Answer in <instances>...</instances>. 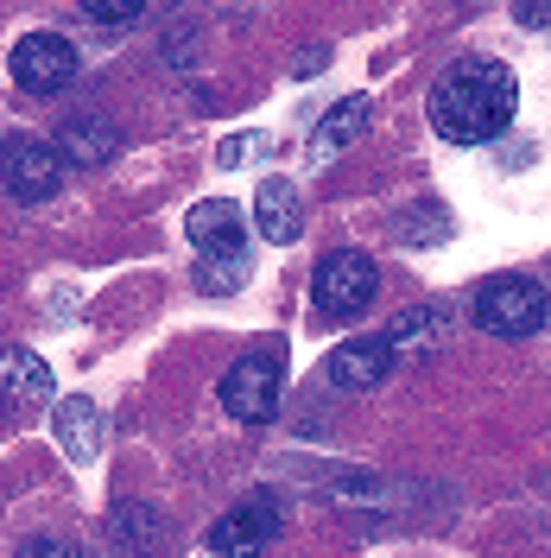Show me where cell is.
Listing matches in <instances>:
<instances>
[{"label": "cell", "mask_w": 551, "mask_h": 558, "mask_svg": "<svg viewBox=\"0 0 551 558\" xmlns=\"http://www.w3.org/2000/svg\"><path fill=\"white\" fill-rule=\"evenodd\" d=\"M514 114H519V76L501 58H456L425 96V121L450 146L501 140L514 128Z\"/></svg>", "instance_id": "obj_1"}, {"label": "cell", "mask_w": 551, "mask_h": 558, "mask_svg": "<svg viewBox=\"0 0 551 558\" xmlns=\"http://www.w3.org/2000/svg\"><path fill=\"white\" fill-rule=\"evenodd\" d=\"M191 247H197V267H204V292H235L247 279V216L235 197H204L191 209Z\"/></svg>", "instance_id": "obj_2"}, {"label": "cell", "mask_w": 551, "mask_h": 558, "mask_svg": "<svg viewBox=\"0 0 551 558\" xmlns=\"http://www.w3.org/2000/svg\"><path fill=\"white\" fill-rule=\"evenodd\" d=\"M375 292H380V274L362 247H330L317 260V274H310V305H317V317H330V324L362 317L375 305Z\"/></svg>", "instance_id": "obj_3"}, {"label": "cell", "mask_w": 551, "mask_h": 558, "mask_svg": "<svg viewBox=\"0 0 551 558\" xmlns=\"http://www.w3.org/2000/svg\"><path fill=\"white\" fill-rule=\"evenodd\" d=\"M546 317H551L546 286H539V279H526V274H501V279H488L482 292H476V324L494 330V337H507V343L532 337Z\"/></svg>", "instance_id": "obj_4"}, {"label": "cell", "mask_w": 551, "mask_h": 558, "mask_svg": "<svg viewBox=\"0 0 551 558\" xmlns=\"http://www.w3.org/2000/svg\"><path fill=\"white\" fill-rule=\"evenodd\" d=\"M222 413L242 418V425H267L279 413V355L273 349H254V355H242L222 375Z\"/></svg>", "instance_id": "obj_5"}, {"label": "cell", "mask_w": 551, "mask_h": 558, "mask_svg": "<svg viewBox=\"0 0 551 558\" xmlns=\"http://www.w3.org/2000/svg\"><path fill=\"white\" fill-rule=\"evenodd\" d=\"M7 70H13V83L26 96H58V89H70V76H76V45L64 33H26L13 45Z\"/></svg>", "instance_id": "obj_6"}, {"label": "cell", "mask_w": 551, "mask_h": 558, "mask_svg": "<svg viewBox=\"0 0 551 558\" xmlns=\"http://www.w3.org/2000/svg\"><path fill=\"white\" fill-rule=\"evenodd\" d=\"M0 184L20 197V204H45V197H58V184H64V153L58 146H45V140H7L0 146Z\"/></svg>", "instance_id": "obj_7"}, {"label": "cell", "mask_w": 551, "mask_h": 558, "mask_svg": "<svg viewBox=\"0 0 551 558\" xmlns=\"http://www.w3.org/2000/svg\"><path fill=\"white\" fill-rule=\"evenodd\" d=\"M273 533H279L273 495H247L242 508H229L222 521L209 526V553L216 558H267Z\"/></svg>", "instance_id": "obj_8"}, {"label": "cell", "mask_w": 551, "mask_h": 558, "mask_svg": "<svg viewBox=\"0 0 551 558\" xmlns=\"http://www.w3.org/2000/svg\"><path fill=\"white\" fill-rule=\"evenodd\" d=\"M450 343V312L444 305H413V312H400L387 324V349L400 355V362H425V355H438Z\"/></svg>", "instance_id": "obj_9"}, {"label": "cell", "mask_w": 551, "mask_h": 558, "mask_svg": "<svg viewBox=\"0 0 551 558\" xmlns=\"http://www.w3.org/2000/svg\"><path fill=\"white\" fill-rule=\"evenodd\" d=\"M387 368H393V349H387V337H362V343H343L336 355H330V381L348 387V393H368V387L387 381Z\"/></svg>", "instance_id": "obj_10"}, {"label": "cell", "mask_w": 551, "mask_h": 558, "mask_svg": "<svg viewBox=\"0 0 551 558\" xmlns=\"http://www.w3.org/2000/svg\"><path fill=\"white\" fill-rule=\"evenodd\" d=\"M298 222H305L298 184L292 178H260V191H254V229L267 242H298Z\"/></svg>", "instance_id": "obj_11"}, {"label": "cell", "mask_w": 551, "mask_h": 558, "mask_svg": "<svg viewBox=\"0 0 551 558\" xmlns=\"http://www.w3.org/2000/svg\"><path fill=\"white\" fill-rule=\"evenodd\" d=\"M45 393H51V368H45L38 355H26V349H13V355L0 362V407L20 413V407H38Z\"/></svg>", "instance_id": "obj_12"}, {"label": "cell", "mask_w": 551, "mask_h": 558, "mask_svg": "<svg viewBox=\"0 0 551 558\" xmlns=\"http://www.w3.org/2000/svg\"><path fill=\"white\" fill-rule=\"evenodd\" d=\"M58 445L76 463H89V457L102 451V413H96V400H64L58 407Z\"/></svg>", "instance_id": "obj_13"}, {"label": "cell", "mask_w": 551, "mask_h": 558, "mask_svg": "<svg viewBox=\"0 0 551 558\" xmlns=\"http://www.w3.org/2000/svg\"><path fill=\"white\" fill-rule=\"evenodd\" d=\"M114 146H121L114 128L108 121H89V114L83 121H64V134H58V153L76 159V166H102V159H114Z\"/></svg>", "instance_id": "obj_14"}, {"label": "cell", "mask_w": 551, "mask_h": 558, "mask_svg": "<svg viewBox=\"0 0 551 558\" xmlns=\"http://www.w3.org/2000/svg\"><path fill=\"white\" fill-rule=\"evenodd\" d=\"M368 114H375V108H368V96H348V102H336L330 114H323V140H317V146H323V153L348 146V140L368 128Z\"/></svg>", "instance_id": "obj_15"}, {"label": "cell", "mask_w": 551, "mask_h": 558, "mask_svg": "<svg viewBox=\"0 0 551 558\" xmlns=\"http://www.w3.org/2000/svg\"><path fill=\"white\" fill-rule=\"evenodd\" d=\"M83 13H89V20H102V26H134V20H139V0H89Z\"/></svg>", "instance_id": "obj_16"}, {"label": "cell", "mask_w": 551, "mask_h": 558, "mask_svg": "<svg viewBox=\"0 0 551 558\" xmlns=\"http://www.w3.org/2000/svg\"><path fill=\"white\" fill-rule=\"evenodd\" d=\"M20 558H76V546H70V539H51V533H38V539L20 546Z\"/></svg>", "instance_id": "obj_17"}, {"label": "cell", "mask_w": 551, "mask_h": 558, "mask_svg": "<svg viewBox=\"0 0 551 558\" xmlns=\"http://www.w3.org/2000/svg\"><path fill=\"white\" fill-rule=\"evenodd\" d=\"M514 20H526V26H546V20H551V0H519Z\"/></svg>", "instance_id": "obj_18"}, {"label": "cell", "mask_w": 551, "mask_h": 558, "mask_svg": "<svg viewBox=\"0 0 551 558\" xmlns=\"http://www.w3.org/2000/svg\"><path fill=\"white\" fill-rule=\"evenodd\" d=\"M546 299H551V292H546Z\"/></svg>", "instance_id": "obj_19"}]
</instances>
